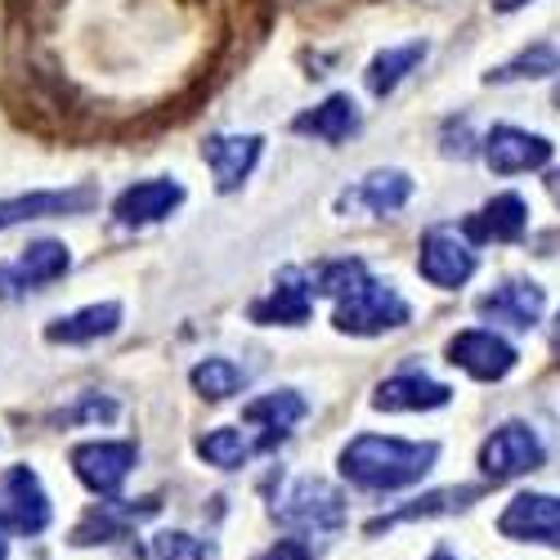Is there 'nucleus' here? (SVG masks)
I'll return each instance as SVG.
<instances>
[{
    "label": "nucleus",
    "instance_id": "obj_1",
    "mask_svg": "<svg viewBox=\"0 0 560 560\" xmlns=\"http://www.w3.org/2000/svg\"><path fill=\"white\" fill-rule=\"evenodd\" d=\"M440 457V444H408V440H382V435H359L341 453V476L359 489H404L417 485Z\"/></svg>",
    "mask_w": 560,
    "mask_h": 560
},
{
    "label": "nucleus",
    "instance_id": "obj_2",
    "mask_svg": "<svg viewBox=\"0 0 560 560\" xmlns=\"http://www.w3.org/2000/svg\"><path fill=\"white\" fill-rule=\"evenodd\" d=\"M408 301L390 288V283H382V278H372V273H363L354 288H346L341 296H337V314H332V323L341 332H354V337H377V332H390V328H404L408 323Z\"/></svg>",
    "mask_w": 560,
    "mask_h": 560
},
{
    "label": "nucleus",
    "instance_id": "obj_3",
    "mask_svg": "<svg viewBox=\"0 0 560 560\" xmlns=\"http://www.w3.org/2000/svg\"><path fill=\"white\" fill-rule=\"evenodd\" d=\"M273 521L301 534H332L346 525V498L328 480H296L273 502Z\"/></svg>",
    "mask_w": 560,
    "mask_h": 560
},
{
    "label": "nucleus",
    "instance_id": "obj_4",
    "mask_svg": "<svg viewBox=\"0 0 560 560\" xmlns=\"http://www.w3.org/2000/svg\"><path fill=\"white\" fill-rule=\"evenodd\" d=\"M72 269V252L59 243V238H36L23 247L19 260H5L0 265V296L5 301H19L27 292H40L59 283V278Z\"/></svg>",
    "mask_w": 560,
    "mask_h": 560
},
{
    "label": "nucleus",
    "instance_id": "obj_5",
    "mask_svg": "<svg viewBox=\"0 0 560 560\" xmlns=\"http://www.w3.org/2000/svg\"><path fill=\"white\" fill-rule=\"evenodd\" d=\"M50 525V498H45L32 466H10L0 476V534H40Z\"/></svg>",
    "mask_w": 560,
    "mask_h": 560
},
{
    "label": "nucleus",
    "instance_id": "obj_6",
    "mask_svg": "<svg viewBox=\"0 0 560 560\" xmlns=\"http://www.w3.org/2000/svg\"><path fill=\"white\" fill-rule=\"evenodd\" d=\"M538 466H542V444L525 422L498 427L480 448V471L493 485H506V480H516L525 471H538Z\"/></svg>",
    "mask_w": 560,
    "mask_h": 560
},
{
    "label": "nucleus",
    "instance_id": "obj_7",
    "mask_svg": "<svg viewBox=\"0 0 560 560\" xmlns=\"http://www.w3.org/2000/svg\"><path fill=\"white\" fill-rule=\"evenodd\" d=\"M135 462H139V448L130 440H100V444H77L72 448V466H77V476L90 493H100V498H117L126 476L135 471Z\"/></svg>",
    "mask_w": 560,
    "mask_h": 560
},
{
    "label": "nucleus",
    "instance_id": "obj_8",
    "mask_svg": "<svg viewBox=\"0 0 560 560\" xmlns=\"http://www.w3.org/2000/svg\"><path fill=\"white\" fill-rule=\"evenodd\" d=\"M498 534L511 542H547L560 547V498L547 493H521L498 516Z\"/></svg>",
    "mask_w": 560,
    "mask_h": 560
},
{
    "label": "nucleus",
    "instance_id": "obj_9",
    "mask_svg": "<svg viewBox=\"0 0 560 560\" xmlns=\"http://www.w3.org/2000/svg\"><path fill=\"white\" fill-rule=\"evenodd\" d=\"M100 207V189H45V194H23V198H0V229H14L27 220H55V215H81Z\"/></svg>",
    "mask_w": 560,
    "mask_h": 560
},
{
    "label": "nucleus",
    "instance_id": "obj_10",
    "mask_svg": "<svg viewBox=\"0 0 560 560\" xmlns=\"http://www.w3.org/2000/svg\"><path fill=\"white\" fill-rule=\"evenodd\" d=\"M422 278H431L435 288H462L476 273V252L471 243H462L453 229H431L422 238V256H417Z\"/></svg>",
    "mask_w": 560,
    "mask_h": 560
},
{
    "label": "nucleus",
    "instance_id": "obj_11",
    "mask_svg": "<svg viewBox=\"0 0 560 560\" xmlns=\"http://www.w3.org/2000/svg\"><path fill=\"white\" fill-rule=\"evenodd\" d=\"M448 363L471 372L476 382H502L506 372L516 368V350H511L502 337L476 328V332H457L448 341Z\"/></svg>",
    "mask_w": 560,
    "mask_h": 560
},
{
    "label": "nucleus",
    "instance_id": "obj_12",
    "mask_svg": "<svg viewBox=\"0 0 560 560\" xmlns=\"http://www.w3.org/2000/svg\"><path fill=\"white\" fill-rule=\"evenodd\" d=\"M310 310H314V278L305 269H283L278 273V283H273V292L252 305V318L269 323V328H278V323L301 328V323L310 318Z\"/></svg>",
    "mask_w": 560,
    "mask_h": 560
},
{
    "label": "nucleus",
    "instance_id": "obj_13",
    "mask_svg": "<svg viewBox=\"0 0 560 560\" xmlns=\"http://www.w3.org/2000/svg\"><path fill=\"white\" fill-rule=\"evenodd\" d=\"M547 158H551L547 139H538L529 130H516V126H493L489 139H485V162L498 175H516V171L547 166Z\"/></svg>",
    "mask_w": 560,
    "mask_h": 560
},
{
    "label": "nucleus",
    "instance_id": "obj_14",
    "mask_svg": "<svg viewBox=\"0 0 560 560\" xmlns=\"http://www.w3.org/2000/svg\"><path fill=\"white\" fill-rule=\"evenodd\" d=\"M202 158L215 171V189L233 194L252 175V166L260 158V135H211L202 144Z\"/></svg>",
    "mask_w": 560,
    "mask_h": 560
},
{
    "label": "nucleus",
    "instance_id": "obj_15",
    "mask_svg": "<svg viewBox=\"0 0 560 560\" xmlns=\"http://www.w3.org/2000/svg\"><path fill=\"white\" fill-rule=\"evenodd\" d=\"M179 202H184V189L175 179H144V184H130V189L113 202V215L126 229H144V224L171 215Z\"/></svg>",
    "mask_w": 560,
    "mask_h": 560
},
{
    "label": "nucleus",
    "instance_id": "obj_16",
    "mask_svg": "<svg viewBox=\"0 0 560 560\" xmlns=\"http://www.w3.org/2000/svg\"><path fill=\"white\" fill-rule=\"evenodd\" d=\"M305 412H310V408H305V399H301L296 390H273V395L247 404V408H243V422H247V427H265L260 440H256V453H269L273 444H283L288 431L301 422Z\"/></svg>",
    "mask_w": 560,
    "mask_h": 560
},
{
    "label": "nucleus",
    "instance_id": "obj_17",
    "mask_svg": "<svg viewBox=\"0 0 560 560\" xmlns=\"http://www.w3.org/2000/svg\"><path fill=\"white\" fill-rule=\"evenodd\" d=\"M476 310L489 323H506V328H516V332H529L534 323H538V314H542V288L516 278V283H502L489 296H480Z\"/></svg>",
    "mask_w": 560,
    "mask_h": 560
},
{
    "label": "nucleus",
    "instance_id": "obj_18",
    "mask_svg": "<svg viewBox=\"0 0 560 560\" xmlns=\"http://www.w3.org/2000/svg\"><path fill=\"white\" fill-rule=\"evenodd\" d=\"M412 198V179L404 171H372L359 179V189L341 194V211H372V215H390Z\"/></svg>",
    "mask_w": 560,
    "mask_h": 560
},
{
    "label": "nucleus",
    "instance_id": "obj_19",
    "mask_svg": "<svg viewBox=\"0 0 560 560\" xmlns=\"http://www.w3.org/2000/svg\"><path fill=\"white\" fill-rule=\"evenodd\" d=\"M448 399H453L448 386H440L431 377H417V372L382 382L377 395H372V404H377L382 412H431V408H444Z\"/></svg>",
    "mask_w": 560,
    "mask_h": 560
},
{
    "label": "nucleus",
    "instance_id": "obj_20",
    "mask_svg": "<svg viewBox=\"0 0 560 560\" xmlns=\"http://www.w3.org/2000/svg\"><path fill=\"white\" fill-rule=\"evenodd\" d=\"M121 328V305L117 301H104V305H85L77 314H63L45 328V341L55 346H85V341H100L108 332Z\"/></svg>",
    "mask_w": 560,
    "mask_h": 560
},
{
    "label": "nucleus",
    "instance_id": "obj_21",
    "mask_svg": "<svg viewBox=\"0 0 560 560\" xmlns=\"http://www.w3.org/2000/svg\"><path fill=\"white\" fill-rule=\"evenodd\" d=\"M525 224H529V207H525V198L521 194H502V198H493L471 224H466V233H471L476 243H516L521 233H525Z\"/></svg>",
    "mask_w": 560,
    "mask_h": 560
},
{
    "label": "nucleus",
    "instance_id": "obj_22",
    "mask_svg": "<svg viewBox=\"0 0 560 560\" xmlns=\"http://www.w3.org/2000/svg\"><path fill=\"white\" fill-rule=\"evenodd\" d=\"M301 135H314V139H328V144H341V139H350L359 130V113L350 104V95H332L328 104H318L314 113H301L292 121Z\"/></svg>",
    "mask_w": 560,
    "mask_h": 560
},
{
    "label": "nucleus",
    "instance_id": "obj_23",
    "mask_svg": "<svg viewBox=\"0 0 560 560\" xmlns=\"http://www.w3.org/2000/svg\"><path fill=\"white\" fill-rule=\"evenodd\" d=\"M427 59V40H412V45H399V50H382L368 68V90L372 95H390V90Z\"/></svg>",
    "mask_w": 560,
    "mask_h": 560
},
{
    "label": "nucleus",
    "instance_id": "obj_24",
    "mask_svg": "<svg viewBox=\"0 0 560 560\" xmlns=\"http://www.w3.org/2000/svg\"><path fill=\"white\" fill-rule=\"evenodd\" d=\"M480 493H485V489H440V493H427V498H417L412 506L395 511V516L372 521L368 534H382V529H390V525H399V521H422V516H444V511H462L466 502H476Z\"/></svg>",
    "mask_w": 560,
    "mask_h": 560
},
{
    "label": "nucleus",
    "instance_id": "obj_25",
    "mask_svg": "<svg viewBox=\"0 0 560 560\" xmlns=\"http://www.w3.org/2000/svg\"><path fill=\"white\" fill-rule=\"evenodd\" d=\"M238 386H243V368L229 363V359H207V363L194 368V390L202 399H211V404L238 395Z\"/></svg>",
    "mask_w": 560,
    "mask_h": 560
},
{
    "label": "nucleus",
    "instance_id": "obj_26",
    "mask_svg": "<svg viewBox=\"0 0 560 560\" xmlns=\"http://www.w3.org/2000/svg\"><path fill=\"white\" fill-rule=\"evenodd\" d=\"M198 453H202L211 466H220V471H238V466L256 453V444L243 440L238 431H207V435L198 440Z\"/></svg>",
    "mask_w": 560,
    "mask_h": 560
},
{
    "label": "nucleus",
    "instance_id": "obj_27",
    "mask_svg": "<svg viewBox=\"0 0 560 560\" xmlns=\"http://www.w3.org/2000/svg\"><path fill=\"white\" fill-rule=\"evenodd\" d=\"M551 72H560V50L556 45H534V50L511 59L506 68L489 72V81H521V77H551Z\"/></svg>",
    "mask_w": 560,
    "mask_h": 560
},
{
    "label": "nucleus",
    "instance_id": "obj_28",
    "mask_svg": "<svg viewBox=\"0 0 560 560\" xmlns=\"http://www.w3.org/2000/svg\"><path fill=\"white\" fill-rule=\"evenodd\" d=\"M153 556H158V560H211V542H202V538H194V534L166 529V534L153 538Z\"/></svg>",
    "mask_w": 560,
    "mask_h": 560
},
{
    "label": "nucleus",
    "instance_id": "obj_29",
    "mask_svg": "<svg viewBox=\"0 0 560 560\" xmlns=\"http://www.w3.org/2000/svg\"><path fill=\"white\" fill-rule=\"evenodd\" d=\"M117 404L108 395H85L77 408H59L55 412V427H77V422H113Z\"/></svg>",
    "mask_w": 560,
    "mask_h": 560
},
{
    "label": "nucleus",
    "instance_id": "obj_30",
    "mask_svg": "<svg viewBox=\"0 0 560 560\" xmlns=\"http://www.w3.org/2000/svg\"><path fill=\"white\" fill-rule=\"evenodd\" d=\"M256 560H314V547L305 538H278L269 551H260Z\"/></svg>",
    "mask_w": 560,
    "mask_h": 560
},
{
    "label": "nucleus",
    "instance_id": "obj_31",
    "mask_svg": "<svg viewBox=\"0 0 560 560\" xmlns=\"http://www.w3.org/2000/svg\"><path fill=\"white\" fill-rule=\"evenodd\" d=\"M493 5H498L502 14H511V10H521V5H529V0H493Z\"/></svg>",
    "mask_w": 560,
    "mask_h": 560
},
{
    "label": "nucleus",
    "instance_id": "obj_32",
    "mask_svg": "<svg viewBox=\"0 0 560 560\" xmlns=\"http://www.w3.org/2000/svg\"><path fill=\"white\" fill-rule=\"evenodd\" d=\"M551 194H556V202H560V175H551Z\"/></svg>",
    "mask_w": 560,
    "mask_h": 560
},
{
    "label": "nucleus",
    "instance_id": "obj_33",
    "mask_svg": "<svg viewBox=\"0 0 560 560\" xmlns=\"http://www.w3.org/2000/svg\"><path fill=\"white\" fill-rule=\"evenodd\" d=\"M431 560H453V556H448V551H435V556H431Z\"/></svg>",
    "mask_w": 560,
    "mask_h": 560
},
{
    "label": "nucleus",
    "instance_id": "obj_34",
    "mask_svg": "<svg viewBox=\"0 0 560 560\" xmlns=\"http://www.w3.org/2000/svg\"><path fill=\"white\" fill-rule=\"evenodd\" d=\"M0 560H5V538H0Z\"/></svg>",
    "mask_w": 560,
    "mask_h": 560
},
{
    "label": "nucleus",
    "instance_id": "obj_35",
    "mask_svg": "<svg viewBox=\"0 0 560 560\" xmlns=\"http://www.w3.org/2000/svg\"><path fill=\"white\" fill-rule=\"evenodd\" d=\"M556 346H560V323H556Z\"/></svg>",
    "mask_w": 560,
    "mask_h": 560
},
{
    "label": "nucleus",
    "instance_id": "obj_36",
    "mask_svg": "<svg viewBox=\"0 0 560 560\" xmlns=\"http://www.w3.org/2000/svg\"><path fill=\"white\" fill-rule=\"evenodd\" d=\"M556 104H560V85H556Z\"/></svg>",
    "mask_w": 560,
    "mask_h": 560
}]
</instances>
